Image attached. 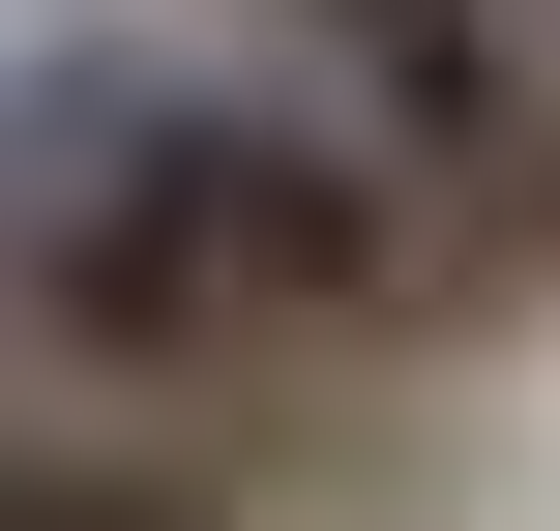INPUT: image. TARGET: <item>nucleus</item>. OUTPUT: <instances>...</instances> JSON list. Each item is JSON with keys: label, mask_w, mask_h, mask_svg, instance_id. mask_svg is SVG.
<instances>
[{"label": "nucleus", "mask_w": 560, "mask_h": 531, "mask_svg": "<svg viewBox=\"0 0 560 531\" xmlns=\"http://www.w3.org/2000/svg\"><path fill=\"white\" fill-rule=\"evenodd\" d=\"M413 325H443V236L295 118L236 30H207V59L59 30V59L0 89V355L177 414V443L236 473V414H295V384H354V355H413Z\"/></svg>", "instance_id": "obj_1"}, {"label": "nucleus", "mask_w": 560, "mask_h": 531, "mask_svg": "<svg viewBox=\"0 0 560 531\" xmlns=\"http://www.w3.org/2000/svg\"><path fill=\"white\" fill-rule=\"evenodd\" d=\"M236 59L443 236V325L472 296H560V30L532 0H236Z\"/></svg>", "instance_id": "obj_2"}, {"label": "nucleus", "mask_w": 560, "mask_h": 531, "mask_svg": "<svg viewBox=\"0 0 560 531\" xmlns=\"http://www.w3.org/2000/svg\"><path fill=\"white\" fill-rule=\"evenodd\" d=\"M0 531H236V473H207L177 414H118V384L0 355Z\"/></svg>", "instance_id": "obj_3"}, {"label": "nucleus", "mask_w": 560, "mask_h": 531, "mask_svg": "<svg viewBox=\"0 0 560 531\" xmlns=\"http://www.w3.org/2000/svg\"><path fill=\"white\" fill-rule=\"evenodd\" d=\"M532 30H560V0H532Z\"/></svg>", "instance_id": "obj_4"}]
</instances>
